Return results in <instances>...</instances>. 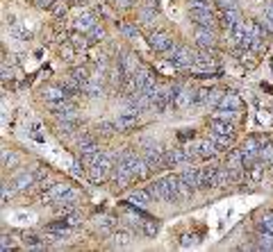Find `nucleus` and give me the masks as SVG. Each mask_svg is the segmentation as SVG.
Returning <instances> with one entry per match:
<instances>
[{
    "label": "nucleus",
    "mask_w": 273,
    "mask_h": 252,
    "mask_svg": "<svg viewBox=\"0 0 273 252\" xmlns=\"http://www.w3.org/2000/svg\"><path fill=\"white\" fill-rule=\"evenodd\" d=\"M180 175H166L162 180H157L155 184H150L148 191L155 200H162V202H178L180 200Z\"/></svg>",
    "instance_id": "f257e3e1"
},
{
    "label": "nucleus",
    "mask_w": 273,
    "mask_h": 252,
    "mask_svg": "<svg viewBox=\"0 0 273 252\" xmlns=\"http://www.w3.org/2000/svg\"><path fill=\"white\" fill-rule=\"evenodd\" d=\"M112 159H114L112 152H100V157L96 159V164H93V166H89L91 182H93V184L105 182V177L109 175V168H112Z\"/></svg>",
    "instance_id": "f03ea898"
},
{
    "label": "nucleus",
    "mask_w": 273,
    "mask_h": 252,
    "mask_svg": "<svg viewBox=\"0 0 273 252\" xmlns=\"http://www.w3.org/2000/svg\"><path fill=\"white\" fill-rule=\"evenodd\" d=\"M241 152H244V166L255 168L257 161L262 159V143H260V139H255V136L246 139L244 145H241Z\"/></svg>",
    "instance_id": "7ed1b4c3"
},
{
    "label": "nucleus",
    "mask_w": 273,
    "mask_h": 252,
    "mask_svg": "<svg viewBox=\"0 0 273 252\" xmlns=\"http://www.w3.org/2000/svg\"><path fill=\"white\" fill-rule=\"evenodd\" d=\"M166 59L171 62L176 68H189V66H193V55L189 53L187 48H180V46H173L169 53H166Z\"/></svg>",
    "instance_id": "20e7f679"
},
{
    "label": "nucleus",
    "mask_w": 273,
    "mask_h": 252,
    "mask_svg": "<svg viewBox=\"0 0 273 252\" xmlns=\"http://www.w3.org/2000/svg\"><path fill=\"white\" fill-rule=\"evenodd\" d=\"M146 159V164L150 166V171H157V168H164L166 161H164V150H162L157 143H146L144 148V155H141Z\"/></svg>",
    "instance_id": "39448f33"
},
{
    "label": "nucleus",
    "mask_w": 273,
    "mask_h": 252,
    "mask_svg": "<svg viewBox=\"0 0 273 252\" xmlns=\"http://www.w3.org/2000/svg\"><path fill=\"white\" fill-rule=\"evenodd\" d=\"M189 16L198 27H214V14H212V7H193L189 9Z\"/></svg>",
    "instance_id": "423d86ee"
},
{
    "label": "nucleus",
    "mask_w": 273,
    "mask_h": 252,
    "mask_svg": "<svg viewBox=\"0 0 273 252\" xmlns=\"http://www.w3.org/2000/svg\"><path fill=\"white\" fill-rule=\"evenodd\" d=\"M66 191H69V184H62V182L48 184V187H46V191H43V195H41L43 204H50V207H53V204L57 202V200L62 198Z\"/></svg>",
    "instance_id": "0eeeda50"
},
{
    "label": "nucleus",
    "mask_w": 273,
    "mask_h": 252,
    "mask_svg": "<svg viewBox=\"0 0 273 252\" xmlns=\"http://www.w3.org/2000/svg\"><path fill=\"white\" fill-rule=\"evenodd\" d=\"M225 166H228V171L232 173V177H235V182L237 180H239L241 175H244V152H241V148L239 150H232L230 152V157H228V164H225Z\"/></svg>",
    "instance_id": "6e6552de"
},
{
    "label": "nucleus",
    "mask_w": 273,
    "mask_h": 252,
    "mask_svg": "<svg viewBox=\"0 0 273 252\" xmlns=\"http://www.w3.org/2000/svg\"><path fill=\"white\" fill-rule=\"evenodd\" d=\"M148 43H150V48H155L157 53H169L173 48V41L166 32H150Z\"/></svg>",
    "instance_id": "1a4fd4ad"
},
{
    "label": "nucleus",
    "mask_w": 273,
    "mask_h": 252,
    "mask_svg": "<svg viewBox=\"0 0 273 252\" xmlns=\"http://www.w3.org/2000/svg\"><path fill=\"white\" fill-rule=\"evenodd\" d=\"M164 161L166 166H182L189 161V155L187 150H180V148H169V150H164Z\"/></svg>",
    "instance_id": "9d476101"
},
{
    "label": "nucleus",
    "mask_w": 273,
    "mask_h": 252,
    "mask_svg": "<svg viewBox=\"0 0 273 252\" xmlns=\"http://www.w3.org/2000/svg\"><path fill=\"white\" fill-rule=\"evenodd\" d=\"M196 43H198L200 48L205 50H212L216 46V37L212 32V27H198L196 30Z\"/></svg>",
    "instance_id": "9b49d317"
},
{
    "label": "nucleus",
    "mask_w": 273,
    "mask_h": 252,
    "mask_svg": "<svg viewBox=\"0 0 273 252\" xmlns=\"http://www.w3.org/2000/svg\"><path fill=\"white\" fill-rule=\"evenodd\" d=\"M78 200H80V195L75 193L73 189H69V191H66V193L53 204V207L57 211H69V209H75V207H78Z\"/></svg>",
    "instance_id": "f8f14e48"
},
{
    "label": "nucleus",
    "mask_w": 273,
    "mask_h": 252,
    "mask_svg": "<svg viewBox=\"0 0 273 252\" xmlns=\"http://www.w3.org/2000/svg\"><path fill=\"white\" fill-rule=\"evenodd\" d=\"M209 129L214 132V134H223V136H235V127H232L230 121H225V118H212L209 121Z\"/></svg>",
    "instance_id": "ddd939ff"
},
{
    "label": "nucleus",
    "mask_w": 273,
    "mask_h": 252,
    "mask_svg": "<svg viewBox=\"0 0 273 252\" xmlns=\"http://www.w3.org/2000/svg\"><path fill=\"white\" fill-rule=\"evenodd\" d=\"M114 123H116L118 132H128V129H132V127H137V125H139V114L125 112V114H121V116H118Z\"/></svg>",
    "instance_id": "4468645a"
},
{
    "label": "nucleus",
    "mask_w": 273,
    "mask_h": 252,
    "mask_svg": "<svg viewBox=\"0 0 273 252\" xmlns=\"http://www.w3.org/2000/svg\"><path fill=\"white\" fill-rule=\"evenodd\" d=\"M173 105H176L178 109H184V107H189V105H196V91H191V89H180V91L176 93Z\"/></svg>",
    "instance_id": "2eb2a0df"
},
{
    "label": "nucleus",
    "mask_w": 273,
    "mask_h": 252,
    "mask_svg": "<svg viewBox=\"0 0 273 252\" xmlns=\"http://www.w3.org/2000/svg\"><path fill=\"white\" fill-rule=\"evenodd\" d=\"M69 89H66L64 84L59 86H48V89H43V100L46 102H55V100H64V98H69Z\"/></svg>",
    "instance_id": "dca6fc26"
},
{
    "label": "nucleus",
    "mask_w": 273,
    "mask_h": 252,
    "mask_svg": "<svg viewBox=\"0 0 273 252\" xmlns=\"http://www.w3.org/2000/svg\"><path fill=\"white\" fill-rule=\"evenodd\" d=\"M216 173H219V168H216V166L200 168V184H198V189H212V187H216Z\"/></svg>",
    "instance_id": "f3484780"
},
{
    "label": "nucleus",
    "mask_w": 273,
    "mask_h": 252,
    "mask_svg": "<svg viewBox=\"0 0 273 252\" xmlns=\"http://www.w3.org/2000/svg\"><path fill=\"white\" fill-rule=\"evenodd\" d=\"M219 109H228V112H239L241 109V100L237 93H223V98H221V102L216 105Z\"/></svg>",
    "instance_id": "a211bd4d"
},
{
    "label": "nucleus",
    "mask_w": 273,
    "mask_h": 252,
    "mask_svg": "<svg viewBox=\"0 0 273 252\" xmlns=\"http://www.w3.org/2000/svg\"><path fill=\"white\" fill-rule=\"evenodd\" d=\"M196 152H198V157H203V159H212V157L219 152V148L214 145L212 139H207V141H198V143H196Z\"/></svg>",
    "instance_id": "6ab92c4d"
},
{
    "label": "nucleus",
    "mask_w": 273,
    "mask_h": 252,
    "mask_svg": "<svg viewBox=\"0 0 273 252\" xmlns=\"http://www.w3.org/2000/svg\"><path fill=\"white\" fill-rule=\"evenodd\" d=\"M82 93H87L89 98H98L102 93V84H100V77L98 75H91V80L85 84V89H82Z\"/></svg>",
    "instance_id": "aec40b11"
},
{
    "label": "nucleus",
    "mask_w": 273,
    "mask_h": 252,
    "mask_svg": "<svg viewBox=\"0 0 273 252\" xmlns=\"http://www.w3.org/2000/svg\"><path fill=\"white\" fill-rule=\"evenodd\" d=\"M32 182H34V177L30 175V173H21V175H16L9 184H11V189H14V191H25V189L30 187Z\"/></svg>",
    "instance_id": "412c9836"
},
{
    "label": "nucleus",
    "mask_w": 273,
    "mask_h": 252,
    "mask_svg": "<svg viewBox=\"0 0 273 252\" xmlns=\"http://www.w3.org/2000/svg\"><path fill=\"white\" fill-rule=\"evenodd\" d=\"M150 191H134V193H130V198H128V202H132L134 207H148V202H150Z\"/></svg>",
    "instance_id": "4be33fe9"
},
{
    "label": "nucleus",
    "mask_w": 273,
    "mask_h": 252,
    "mask_svg": "<svg viewBox=\"0 0 273 252\" xmlns=\"http://www.w3.org/2000/svg\"><path fill=\"white\" fill-rule=\"evenodd\" d=\"M180 177L193 189V191L198 189V184H200V171H198V168H187V171H182Z\"/></svg>",
    "instance_id": "5701e85b"
},
{
    "label": "nucleus",
    "mask_w": 273,
    "mask_h": 252,
    "mask_svg": "<svg viewBox=\"0 0 273 252\" xmlns=\"http://www.w3.org/2000/svg\"><path fill=\"white\" fill-rule=\"evenodd\" d=\"M96 18L91 16V14H80V16L75 18V27L80 30V32H89L91 27H96Z\"/></svg>",
    "instance_id": "b1692460"
},
{
    "label": "nucleus",
    "mask_w": 273,
    "mask_h": 252,
    "mask_svg": "<svg viewBox=\"0 0 273 252\" xmlns=\"http://www.w3.org/2000/svg\"><path fill=\"white\" fill-rule=\"evenodd\" d=\"M221 21H223V25L228 27V30H232V27H235L237 23L241 21V18H239V11H237V7L223 9V16H221Z\"/></svg>",
    "instance_id": "393cba45"
},
{
    "label": "nucleus",
    "mask_w": 273,
    "mask_h": 252,
    "mask_svg": "<svg viewBox=\"0 0 273 252\" xmlns=\"http://www.w3.org/2000/svg\"><path fill=\"white\" fill-rule=\"evenodd\" d=\"M235 182V177H232V173L228 171V166H221L219 173H216V187L219 189H225L228 184Z\"/></svg>",
    "instance_id": "a878e982"
},
{
    "label": "nucleus",
    "mask_w": 273,
    "mask_h": 252,
    "mask_svg": "<svg viewBox=\"0 0 273 252\" xmlns=\"http://www.w3.org/2000/svg\"><path fill=\"white\" fill-rule=\"evenodd\" d=\"M255 248H260V250H273V232H267V230L260 232Z\"/></svg>",
    "instance_id": "bb28decb"
},
{
    "label": "nucleus",
    "mask_w": 273,
    "mask_h": 252,
    "mask_svg": "<svg viewBox=\"0 0 273 252\" xmlns=\"http://www.w3.org/2000/svg\"><path fill=\"white\" fill-rule=\"evenodd\" d=\"M100 148H98V143H96V139L93 136H89V134H85L80 139V152L82 155H89V152H98Z\"/></svg>",
    "instance_id": "cd10ccee"
},
{
    "label": "nucleus",
    "mask_w": 273,
    "mask_h": 252,
    "mask_svg": "<svg viewBox=\"0 0 273 252\" xmlns=\"http://www.w3.org/2000/svg\"><path fill=\"white\" fill-rule=\"evenodd\" d=\"M82 223V214L78 209H69L64 211V225L66 227H78Z\"/></svg>",
    "instance_id": "c85d7f7f"
},
{
    "label": "nucleus",
    "mask_w": 273,
    "mask_h": 252,
    "mask_svg": "<svg viewBox=\"0 0 273 252\" xmlns=\"http://www.w3.org/2000/svg\"><path fill=\"white\" fill-rule=\"evenodd\" d=\"M209 139L214 141V145L219 150H228L232 143V136H223V134H214V132H209Z\"/></svg>",
    "instance_id": "c756f323"
},
{
    "label": "nucleus",
    "mask_w": 273,
    "mask_h": 252,
    "mask_svg": "<svg viewBox=\"0 0 273 252\" xmlns=\"http://www.w3.org/2000/svg\"><path fill=\"white\" fill-rule=\"evenodd\" d=\"M71 43H73L75 50H85L91 43V39H89V34L87 32H82V34H73V37H71Z\"/></svg>",
    "instance_id": "7c9ffc66"
},
{
    "label": "nucleus",
    "mask_w": 273,
    "mask_h": 252,
    "mask_svg": "<svg viewBox=\"0 0 273 252\" xmlns=\"http://www.w3.org/2000/svg\"><path fill=\"white\" fill-rule=\"evenodd\" d=\"M132 243V234L130 232H116L114 234V248H128Z\"/></svg>",
    "instance_id": "2f4dec72"
},
{
    "label": "nucleus",
    "mask_w": 273,
    "mask_h": 252,
    "mask_svg": "<svg viewBox=\"0 0 273 252\" xmlns=\"http://www.w3.org/2000/svg\"><path fill=\"white\" fill-rule=\"evenodd\" d=\"M23 241H25V246L30 248V250H43V248L48 246V243L43 241V239H39V236H34V234H27Z\"/></svg>",
    "instance_id": "473e14b6"
},
{
    "label": "nucleus",
    "mask_w": 273,
    "mask_h": 252,
    "mask_svg": "<svg viewBox=\"0 0 273 252\" xmlns=\"http://www.w3.org/2000/svg\"><path fill=\"white\" fill-rule=\"evenodd\" d=\"M71 77H73V80L78 82L82 89H85V84L91 80V75H89V70H87V68H75L73 73H71Z\"/></svg>",
    "instance_id": "72a5a7b5"
},
{
    "label": "nucleus",
    "mask_w": 273,
    "mask_h": 252,
    "mask_svg": "<svg viewBox=\"0 0 273 252\" xmlns=\"http://www.w3.org/2000/svg\"><path fill=\"white\" fill-rule=\"evenodd\" d=\"M141 230H144L146 236H155L157 230H160V225H157V220H153V218H144V225H141Z\"/></svg>",
    "instance_id": "f704fd0d"
},
{
    "label": "nucleus",
    "mask_w": 273,
    "mask_h": 252,
    "mask_svg": "<svg viewBox=\"0 0 273 252\" xmlns=\"http://www.w3.org/2000/svg\"><path fill=\"white\" fill-rule=\"evenodd\" d=\"M16 164H18V157L14 155V152H9V150H2V166L11 168V166H16Z\"/></svg>",
    "instance_id": "c9c22d12"
},
{
    "label": "nucleus",
    "mask_w": 273,
    "mask_h": 252,
    "mask_svg": "<svg viewBox=\"0 0 273 252\" xmlns=\"http://www.w3.org/2000/svg\"><path fill=\"white\" fill-rule=\"evenodd\" d=\"M116 123H109V121H102V123H98V132H102V134H114L116 132Z\"/></svg>",
    "instance_id": "e433bc0d"
},
{
    "label": "nucleus",
    "mask_w": 273,
    "mask_h": 252,
    "mask_svg": "<svg viewBox=\"0 0 273 252\" xmlns=\"http://www.w3.org/2000/svg\"><path fill=\"white\" fill-rule=\"evenodd\" d=\"M11 37H16V39H21V41H25V39H30V32L27 30H23L21 25H11Z\"/></svg>",
    "instance_id": "4c0bfd02"
},
{
    "label": "nucleus",
    "mask_w": 273,
    "mask_h": 252,
    "mask_svg": "<svg viewBox=\"0 0 273 252\" xmlns=\"http://www.w3.org/2000/svg\"><path fill=\"white\" fill-rule=\"evenodd\" d=\"M209 93H212V89H200V91H196V105H207Z\"/></svg>",
    "instance_id": "58836bf2"
},
{
    "label": "nucleus",
    "mask_w": 273,
    "mask_h": 252,
    "mask_svg": "<svg viewBox=\"0 0 273 252\" xmlns=\"http://www.w3.org/2000/svg\"><path fill=\"white\" fill-rule=\"evenodd\" d=\"M262 161H269V164L273 161V143L262 145Z\"/></svg>",
    "instance_id": "ea45409f"
},
{
    "label": "nucleus",
    "mask_w": 273,
    "mask_h": 252,
    "mask_svg": "<svg viewBox=\"0 0 273 252\" xmlns=\"http://www.w3.org/2000/svg\"><path fill=\"white\" fill-rule=\"evenodd\" d=\"M87 34H89L91 41H100V37H102L105 32H102V27H98V25H96V27H91V30H89Z\"/></svg>",
    "instance_id": "a19ab883"
},
{
    "label": "nucleus",
    "mask_w": 273,
    "mask_h": 252,
    "mask_svg": "<svg viewBox=\"0 0 273 252\" xmlns=\"http://www.w3.org/2000/svg\"><path fill=\"white\" fill-rule=\"evenodd\" d=\"M34 7H39V9H48V7H55V0H32Z\"/></svg>",
    "instance_id": "79ce46f5"
},
{
    "label": "nucleus",
    "mask_w": 273,
    "mask_h": 252,
    "mask_svg": "<svg viewBox=\"0 0 273 252\" xmlns=\"http://www.w3.org/2000/svg\"><path fill=\"white\" fill-rule=\"evenodd\" d=\"M121 30H123V34H125V37H137V27L128 25V23H125V25L121 27Z\"/></svg>",
    "instance_id": "37998d69"
},
{
    "label": "nucleus",
    "mask_w": 273,
    "mask_h": 252,
    "mask_svg": "<svg viewBox=\"0 0 273 252\" xmlns=\"http://www.w3.org/2000/svg\"><path fill=\"white\" fill-rule=\"evenodd\" d=\"M114 227V218H105L102 220V232H109Z\"/></svg>",
    "instance_id": "c03bdc74"
},
{
    "label": "nucleus",
    "mask_w": 273,
    "mask_h": 252,
    "mask_svg": "<svg viewBox=\"0 0 273 252\" xmlns=\"http://www.w3.org/2000/svg\"><path fill=\"white\" fill-rule=\"evenodd\" d=\"M116 2H118L121 7H130V5H132V0H116Z\"/></svg>",
    "instance_id": "a18cd8bd"
},
{
    "label": "nucleus",
    "mask_w": 273,
    "mask_h": 252,
    "mask_svg": "<svg viewBox=\"0 0 273 252\" xmlns=\"http://www.w3.org/2000/svg\"><path fill=\"white\" fill-rule=\"evenodd\" d=\"M267 16H269V18H273V2L267 7Z\"/></svg>",
    "instance_id": "49530a36"
}]
</instances>
